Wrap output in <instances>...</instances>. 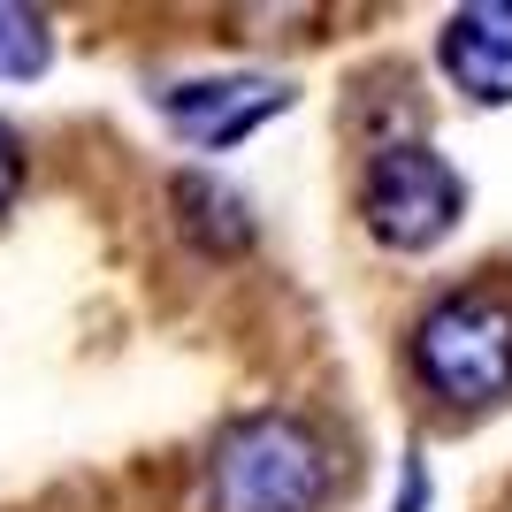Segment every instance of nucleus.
<instances>
[{
    "instance_id": "nucleus-4",
    "label": "nucleus",
    "mask_w": 512,
    "mask_h": 512,
    "mask_svg": "<svg viewBox=\"0 0 512 512\" xmlns=\"http://www.w3.org/2000/svg\"><path fill=\"white\" fill-rule=\"evenodd\" d=\"M283 107H291V85H283V77H192V85L161 92L169 130L199 153H222V146H237V138H253Z\"/></svg>"
},
{
    "instance_id": "nucleus-9",
    "label": "nucleus",
    "mask_w": 512,
    "mask_h": 512,
    "mask_svg": "<svg viewBox=\"0 0 512 512\" xmlns=\"http://www.w3.org/2000/svg\"><path fill=\"white\" fill-rule=\"evenodd\" d=\"M398 512H421V467L406 474V505H398Z\"/></svg>"
},
{
    "instance_id": "nucleus-7",
    "label": "nucleus",
    "mask_w": 512,
    "mask_h": 512,
    "mask_svg": "<svg viewBox=\"0 0 512 512\" xmlns=\"http://www.w3.org/2000/svg\"><path fill=\"white\" fill-rule=\"evenodd\" d=\"M54 62V31L39 8H0V77H39Z\"/></svg>"
},
{
    "instance_id": "nucleus-5",
    "label": "nucleus",
    "mask_w": 512,
    "mask_h": 512,
    "mask_svg": "<svg viewBox=\"0 0 512 512\" xmlns=\"http://www.w3.org/2000/svg\"><path fill=\"white\" fill-rule=\"evenodd\" d=\"M436 69L451 77V92H467L474 107L512 100V0H474L451 8L436 31Z\"/></svg>"
},
{
    "instance_id": "nucleus-3",
    "label": "nucleus",
    "mask_w": 512,
    "mask_h": 512,
    "mask_svg": "<svg viewBox=\"0 0 512 512\" xmlns=\"http://www.w3.org/2000/svg\"><path fill=\"white\" fill-rule=\"evenodd\" d=\"M360 214H367V237L390 245V253H428L459 230L467 214V184L436 146L421 138H398V146H375L367 161V184H360Z\"/></svg>"
},
{
    "instance_id": "nucleus-1",
    "label": "nucleus",
    "mask_w": 512,
    "mask_h": 512,
    "mask_svg": "<svg viewBox=\"0 0 512 512\" xmlns=\"http://www.w3.org/2000/svg\"><path fill=\"white\" fill-rule=\"evenodd\" d=\"M337 497V451L306 413H245L207 451V512H321Z\"/></svg>"
},
{
    "instance_id": "nucleus-2",
    "label": "nucleus",
    "mask_w": 512,
    "mask_h": 512,
    "mask_svg": "<svg viewBox=\"0 0 512 512\" xmlns=\"http://www.w3.org/2000/svg\"><path fill=\"white\" fill-rule=\"evenodd\" d=\"M413 383L436 406L482 413L512 398V291L505 283H459L444 299H428L406 337Z\"/></svg>"
},
{
    "instance_id": "nucleus-8",
    "label": "nucleus",
    "mask_w": 512,
    "mask_h": 512,
    "mask_svg": "<svg viewBox=\"0 0 512 512\" xmlns=\"http://www.w3.org/2000/svg\"><path fill=\"white\" fill-rule=\"evenodd\" d=\"M16 184H23V153H16V138L0 130V214L16 207Z\"/></svg>"
},
{
    "instance_id": "nucleus-6",
    "label": "nucleus",
    "mask_w": 512,
    "mask_h": 512,
    "mask_svg": "<svg viewBox=\"0 0 512 512\" xmlns=\"http://www.w3.org/2000/svg\"><path fill=\"white\" fill-rule=\"evenodd\" d=\"M176 207H184V230L207 237V245H245V237H253L245 199L222 192V184H207V176H184V184H176Z\"/></svg>"
}]
</instances>
